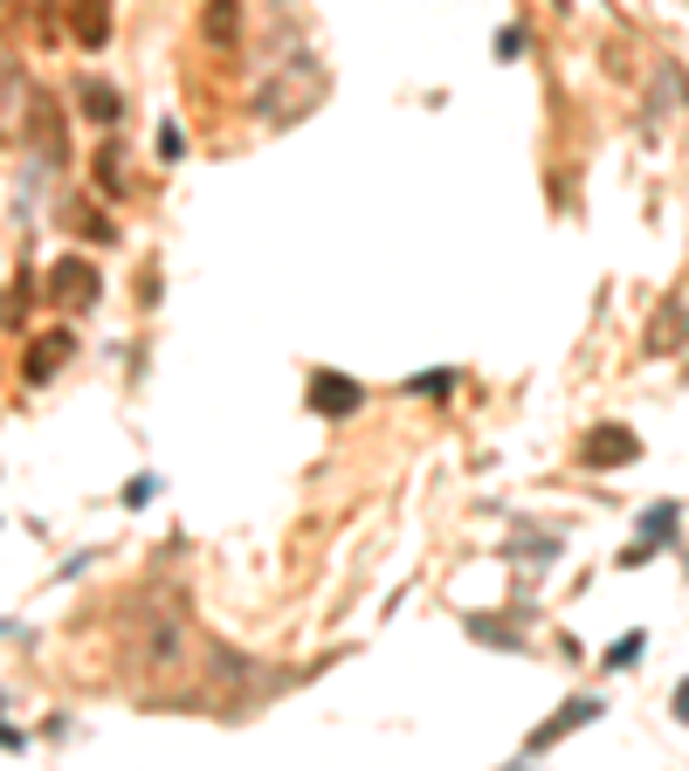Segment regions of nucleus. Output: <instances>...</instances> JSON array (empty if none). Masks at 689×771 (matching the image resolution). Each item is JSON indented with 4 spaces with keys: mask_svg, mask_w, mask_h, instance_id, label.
Returning <instances> with one entry per match:
<instances>
[{
    "mask_svg": "<svg viewBox=\"0 0 689 771\" xmlns=\"http://www.w3.org/2000/svg\"><path fill=\"white\" fill-rule=\"evenodd\" d=\"M448 386H455V372H448V366H435V372H414V379H407V393H427V400H442Z\"/></svg>",
    "mask_w": 689,
    "mask_h": 771,
    "instance_id": "a211bd4d",
    "label": "nucleus"
},
{
    "mask_svg": "<svg viewBox=\"0 0 689 771\" xmlns=\"http://www.w3.org/2000/svg\"><path fill=\"white\" fill-rule=\"evenodd\" d=\"M76 104H84V118H97V124H118V90L111 83H84Z\"/></svg>",
    "mask_w": 689,
    "mask_h": 771,
    "instance_id": "ddd939ff",
    "label": "nucleus"
},
{
    "mask_svg": "<svg viewBox=\"0 0 689 771\" xmlns=\"http://www.w3.org/2000/svg\"><path fill=\"white\" fill-rule=\"evenodd\" d=\"M311 90H318V76L303 69V63H290L284 76H269V83L255 90V118H269V124H276V118H290V111H297V97H311Z\"/></svg>",
    "mask_w": 689,
    "mask_h": 771,
    "instance_id": "f257e3e1",
    "label": "nucleus"
},
{
    "mask_svg": "<svg viewBox=\"0 0 689 771\" xmlns=\"http://www.w3.org/2000/svg\"><path fill=\"white\" fill-rule=\"evenodd\" d=\"M676 716H682V724H689V682L676 689Z\"/></svg>",
    "mask_w": 689,
    "mask_h": 771,
    "instance_id": "412c9836",
    "label": "nucleus"
},
{
    "mask_svg": "<svg viewBox=\"0 0 689 771\" xmlns=\"http://www.w3.org/2000/svg\"><path fill=\"white\" fill-rule=\"evenodd\" d=\"M90 172H97V187H104V193H124V152L118 145H97Z\"/></svg>",
    "mask_w": 689,
    "mask_h": 771,
    "instance_id": "4468645a",
    "label": "nucleus"
},
{
    "mask_svg": "<svg viewBox=\"0 0 689 771\" xmlns=\"http://www.w3.org/2000/svg\"><path fill=\"white\" fill-rule=\"evenodd\" d=\"M676 345H689V303H682V297H669V303L648 317V331H642V351H648V358H669Z\"/></svg>",
    "mask_w": 689,
    "mask_h": 771,
    "instance_id": "423d86ee",
    "label": "nucleus"
},
{
    "mask_svg": "<svg viewBox=\"0 0 689 771\" xmlns=\"http://www.w3.org/2000/svg\"><path fill=\"white\" fill-rule=\"evenodd\" d=\"M200 42L208 48H242V0H208V8H200Z\"/></svg>",
    "mask_w": 689,
    "mask_h": 771,
    "instance_id": "9d476101",
    "label": "nucleus"
},
{
    "mask_svg": "<svg viewBox=\"0 0 689 771\" xmlns=\"http://www.w3.org/2000/svg\"><path fill=\"white\" fill-rule=\"evenodd\" d=\"M593 716H600V703H593V696H573V703H558V716H552V724H538V730L524 737V758H545L558 737L586 730V724H593Z\"/></svg>",
    "mask_w": 689,
    "mask_h": 771,
    "instance_id": "7ed1b4c3",
    "label": "nucleus"
},
{
    "mask_svg": "<svg viewBox=\"0 0 689 771\" xmlns=\"http://www.w3.org/2000/svg\"><path fill=\"white\" fill-rule=\"evenodd\" d=\"M682 104H689V69H682V63H655V83H648V118H642V124L655 132V124H662V118H676Z\"/></svg>",
    "mask_w": 689,
    "mask_h": 771,
    "instance_id": "39448f33",
    "label": "nucleus"
},
{
    "mask_svg": "<svg viewBox=\"0 0 689 771\" xmlns=\"http://www.w3.org/2000/svg\"><path fill=\"white\" fill-rule=\"evenodd\" d=\"M29 124H35V145H42V166H63V111L48 104L42 90H29Z\"/></svg>",
    "mask_w": 689,
    "mask_h": 771,
    "instance_id": "9b49d317",
    "label": "nucleus"
},
{
    "mask_svg": "<svg viewBox=\"0 0 689 771\" xmlns=\"http://www.w3.org/2000/svg\"><path fill=\"white\" fill-rule=\"evenodd\" d=\"M524 48H531V42H524L518 29H503V35H497V56H503V63H518V56H524Z\"/></svg>",
    "mask_w": 689,
    "mask_h": 771,
    "instance_id": "aec40b11",
    "label": "nucleus"
},
{
    "mask_svg": "<svg viewBox=\"0 0 689 771\" xmlns=\"http://www.w3.org/2000/svg\"><path fill=\"white\" fill-rule=\"evenodd\" d=\"M187 138H180V124H159V159H180Z\"/></svg>",
    "mask_w": 689,
    "mask_h": 771,
    "instance_id": "6ab92c4d",
    "label": "nucleus"
},
{
    "mask_svg": "<svg viewBox=\"0 0 689 771\" xmlns=\"http://www.w3.org/2000/svg\"><path fill=\"white\" fill-rule=\"evenodd\" d=\"M642 455V434L634 427H593L579 442V469H621V461Z\"/></svg>",
    "mask_w": 689,
    "mask_h": 771,
    "instance_id": "f03ea898",
    "label": "nucleus"
},
{
    "mask_svg": "<svg viewBox=\"0 0 689 771\" xmlns=\"http://www.w3.org/2000/svg\"><path fill=\"white\" fill-rule=\"evenodd\" d=\"M669 530H676V503H655L648 517H642V545H662Z\"/></svg>",
    "mask_w": 689,
    "mask_h": 771,
    "instance_id": "f3484780",
    "label": "nucleus"
},
{
    "mask_svg": "<svg viewBox=\"0 0 689 771\" xmlns=\"http://www.w3.org/2000/svg\"><path fill=\"white\" fill-rule=\"evenodd\" d=\"M69 29L84 48H104L111 42V0H69Z\"/></svg>",
    "mask_w": 689,
    "mask_h": 771,
    "instance_id": "f8f14e48",
    "label": "nucleus"
},
{
    "mask_svg": "<svg viewBox=\"0 0 689 771\" xmlns=\"http://www.w3.org/2000/svg\"><path fill=\"white\" fill-rule=\"evenodd\" d=\"M69 351H76V338H69V331H63V324H56V331H42V338L29 345V358H21V379H29V386H42V379H56Z\"/></svg>",
    "mask_w": 689,
    "mask_h": 771,
    "instance_id": "6e6552de",
    "label": "nucleus"
},
{
    "mask_svg": "<svg viewBox=\"0 0 689 771\" xmlns=\"http://www.w3.org/2000/svg\"><path fill=\"white\" fill-rule=\"evenodd\" d=\"M180 661H187V627L180 621H159L138 640V668H145V675H166V668H180Z\"/></svg>",
    "mask_w": 689,
    "mask_h": 771,
    "instance_id": "0eeeda50",
    "label": "nucleus"
},
{
    "mask_svg": "<svg viewBox=\"0 0 689 771\" xmlns=\"http://www.w3.org/2000/svg\"><path fill=\"white\" fill-rule=\"evenodd\" d=\"M642 648H648V634H642V627H634V634H621L614 648H607V668H634V661H642Z\"/></svg>",
    "mask_w": 689,
    "mask_h": 771,
    "instance_id": "dca6fc26",
    "label": "nucleus"
},
{
    "mask_svg": "<svg viewBox=\"0 0 689 771\" xmlns=\"http://www.w3.org/2000/svg\"><path fill=\"white\" fill-rule=\"evenodd\" d=\"M469 634H476V640H490V648H524V640H518V627L490 621V613H476V621H469Z\"/></svg>",
    "mask_w": 689,
    "mask_h": 771,
    "instance_id": "2eb2a0df",
    "label": "nucleus"
},
{
    "mask_svg": "<svg viewBox=\"0 0 689 771\" xmlns=\"http://www.w3.org/2000/svg\"><path fill=\"white\" fill-rule=\"evenodd\" d=\"M48 290H56V303H90L97 297V262H84V255H63L56 262V276H48Z\"/></svg>",
    "mask_w": 689,
    "mask_h": 771,
    "instance_id": "1a4fd4ad",
    "label": "nucleus"
},
{
    "mask_svg": "<svg viewBox=\"0 0 689 771\" xmlns=\"http://www.w3.org/2000/svg\"><path fill=\"white\" fill-rule=\"evenodd\" d=\"M359 379H345V372H311V414L324 421H345V414H359Z\"/></svg>",
    "mask_w": 689,
    "mask_h": 771,
    "instance_id": "20e7f679",
    "label": "nucleus"
}]
</instances>
